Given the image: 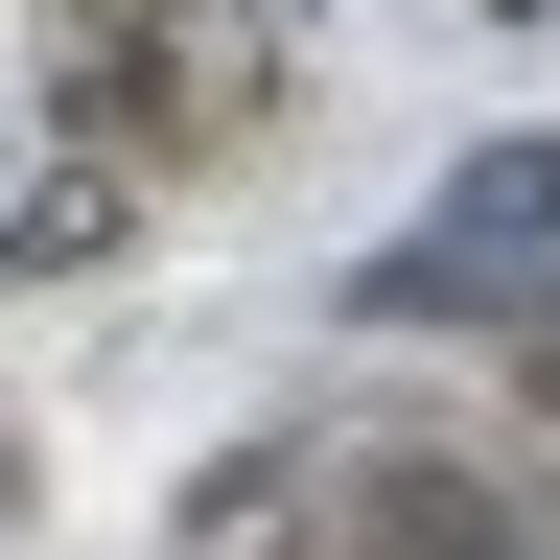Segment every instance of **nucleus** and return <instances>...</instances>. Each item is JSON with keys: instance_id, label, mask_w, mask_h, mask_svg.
<instances>
[{"instance_id": "nucleus-1", "label": "nucleus", "mask_w": 560, "mask_h": 560, "mask_svg": "<svg viewBox=\"0 0 560 560\" xmlns=\"http://www.w3.org/2000/svg\"><path fill=\"white\" fill-rule=\"evenodd\" d=\"M210 560H560L514 514V467H467V444H327L304 490H257Z\"/></svg>"}]
</instances>
